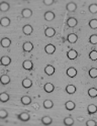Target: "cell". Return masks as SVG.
Instances as JSON below:
<instances>
[{
  "label": "cell",
  "instance_id": "cell-29",
  "mask_svg": "<svg viewBox=\"0 0 97 126\" xmlns=\"http://www.w3.org/2000/svg\"><path fill=\"white\" fill-rule=\"evenodd\" d=\"M9 100V95L7 93H1L0 94V101L1 102H7Z\"/></svg>",
  "mask_w": 97,
  "mask_h": 126
},
{
  "label": "cell",
  "instance_id": "cell-38",
  "mask_svg": "<svg viewBox=\"0 0 97 126\" xmlns=\"http://www.w3.org/2000/svg\"><path fill=\"white\" fill-rule=\"evenodd\" d=\"M54 2V0H44V4H46V5H52Z\"/></svg>",
  "mask_w": 97,
  "mask_h": 126
},
{
  "label": "cell",
  "instance_id": "cell-14",
  "mask_svg": "<svg viewBox=\"0 0 97 126\" xmlns=\"http://www.w3.org/2000/svg\"><path fill=\"white\" fill-rule=\"evenodd\" d=\"M44 89L47 93H52V92H54V90H55V87H54V85L52 83H47L44 86Z\"/></svg>",
  "mask_w": 97,
  "mask_h": 126
},
{
  "label": "cell",
  "instance_id": "cell-30",
  "mask_svg": "<svg viewBox=\"0 0 97 126\" xmlns=\"http://www.w3.org/2000/svg\"><path fill=\"white\" fill-rule=\"evenodd\" d=\"M89 76H90V78H92V79L97 78V69H96V68L90 69V71H89Z\"/></svg>",
  "mask_w": 97,
  "mask_h": 126
},
{
  "label": "cell",
  "instance_id": "cell-12",
  "mask_svg": "<svg viewBox=\"0 0 97 126\" xmlns=\"http://www.w3.org/2000/svg\"><path fill=\"white\" fill-rule=\"evenodd\" d=\"M45 19L47 21H52V20L55 19V13L52 11H47L45 13Z\"/></svg>",
  "mask_w": 97,
  "mask_h": 126
},
{
  "label": "cell",
  "instance_id": "cell-37",
  "mask_svg": "<svg viewBox=\"0 0 97 126\" xmlns=\"http://www.w3.org/2000/svg\"><path fill=\"white\" fill-rule=\"evenodd\" d=\"M86 125H87V126H96L97 123L94 120H88L87 122H86Z\"/></svg>",
  "mask_w": 97,
  "mask_h": 126
},
{
  "label": "cell",
  "instance_id": "cell-8",
  "mask_svg": "<svg viewBox=\"0 0 97 126\" xmlns=\"http://www.w3.org/2000/svg\"><path fill=\"white\" fill-rule=\"evenodd\" d=\"M66 73H67V76L68 77L74 78V77H76V75H77V70L75 69V68H69Z\"/></svg>",
  "mask_w": 97,
  "mask_h": 126
},
{
  "label": "cell",
  "instance_id": "cell-3",
  "mask_svg": "<svg viewBox=\"0 0 97 126\" xmlns=\"http://www.w3.org/2000/svg\"><path fill=\"white\" fill-rule=\"evenodd\" d=\"M67 57H68L69 60H75V59H77V57H78V52L75 49H70L67 52Z\"/></svg>",
  "mask_w": 97,
  "mask_h": 126
},
{
  "label": "cell",
  "instance_id": "cell-21",
  "mask_svg": "<svg viewBox=\"0 0 97 126\" xmlns=\"http://www.w3.org/2000/svg\"><path fill=\"white\" fill-rule=\"evenodd\" d=\"M1 64L3 66H9L11 64V59L9 57H2L1 58Z\"/></svg>",
  "mask_w": 97,
  "mask_h": 126
},
{
  "label": "cell",
  "instance_id": "cell-35",
  "mask_svg": "<svg viewBox=\"0 0 97 126\" xmlns=\"http://www.w3.org/2000/svg\"><path fill=\"white\" fill-rule=\"evenodd\" d=\"M89 43L92 45H97V34H92L89 37Z\"/></svg>",
  "mask_w": 97,
  "mask_h": 126
},
{
  "label": "cell",
  "instance_id": "cell-7",
  "mask_svg": "<svg viewBox=\"0 0 97 126\" xmlns=\"http://www.w3.org/2000/svg\"><path fill=\"white\" fill-rule=\"evenodd\" d=\"M22 67L24 70L30 71V70H32V68H34V64H32V62H30V61H24L22 63Z\"/></svg>",
  "mask_w": 97,
  "mask_h": 126
},
{
  "label": "cell",
  "instance_id": "cell-13",
  "mask_svg": "<svg viewBox=\"0 0 97 126\" xmlns=\"http://www.w3.org/2000/svg\"><path fill=\"white\" fill-rule=\"evenodd\" d=\"M45 73L49 76H52L54 73H55V68H54L52 65H48L46 68H45Z\"/></svg>",
  "mask_w": 97,
  "mask_h": 126
},
{
  "label": "cell",
  "instance_id": "cell-28",
  "mask_svg": "<svg viewBox=\"0 0 97 126\" xmlns=\"http://www.w3.org/2000/svg\"><path fill=\"white\" fill-rule=\"evenodd\" d=\"M0 23H1L2 26H8L10 24V19L8 17H2L1 20H0Z\"/></svg>",
  "mask_w": 97,
  "mask_h": 126
},
{
  "label": "cell",
  "instance_id": "cell-16",
  "mask_svg": "<svg viewBox=\"0 0 97 126\" xmlns=\"http://www.w3.org/2000/svg\"><path fill=\"white\" fill-rule=\"evenodd\" d=\"M22 86H23V88H25V89L30 88V87L32 86V81H31L30 79H28V78L24 79V80L22 81Z\"/></svg>",
  "mask_w": 97,
  "mask_h": 126
},
{
  "label": "cell",
  "instance_id": "cell-5",
  "mask_svg": "<svg viewBox=\"0 0 97 126\" xmlns=\"http://www.w3.org/2000/svg\"><path fill=\"white\" fill-rule=\"evenodd\" d=\"M32 26L31 25H29V24H26V25H24L23 27H22V32L25 34V35H29V34H31L32 33Z\"/></svg>",
  "mask_w": 97,
  "mask_h": 126
},
{
  "label": "cell",
  "instance_id": "cell-32",
  "mask_svg": "<svg viewBox=\"0 0 97 126\" xmlns=\"http://www.w3.org/2000/svg\"><path fill=\"white\" fill-rule=\"evenodd\" d=\"M64 124L65 125H73L74 124V119L72 117H66L64 119Z\"/></svg>",
  "mask_w": 97,
  "mask_h": 126
},
{
  "label": "cell",
  "instance_id": "cell-25",
  "mask_svg": "<svg viewBox=\"0 0 97 126\" xmlns=\"http://www.w3.org/2000/svg\"><path fill=\"white\" fill-rule=\"evenodd\" d=\"M66 92L68 93V94H74L75 92H76V87H75L74 85H68L67 87H66Z\"/></svg>",
  "mask_w": 97,
  "mask_h": 126
},
{
  "label": "cell",
  "instance_id": "cell-1",
  "mask_svg": "<svg viewBox=\"0 0 97 126\" xmlns=\"http://www.w3.org/2000/svg\"><path fill=\"white\" fill-rule=\"evenodd\" d=\"M45 51L47 52L48 55H53L54 52L56 51V47L54 46V45H52V44H49V45L46 46V47H45Z\"/></svg>",
  "mask_w": 97,
  "mask_h": 126
},
{
  "label": "cell",
  "instance_id": "cell-18",
  "mask_svg": "<svg viewBox=\"0 0 97 126\" xmlns=\"http://www.w3.org/2000/svg\"><path fill=\"white\" fill-rule=\"evenodd\" d=\"M65 107H66L67 110L71 111V110H74L75 107H76V105H75V103L73 101H67L66 104H65Z\"/></svg>",
  "mask_w": 97,
  "mask_h": 126
},
{
  "label": "cell",
  "instance_id": "cell-9",
  "mask_svg": "<svg viewBox=\"0 0 97 126\" xmlns=\"http://www.w3.org/2000/svg\"><path fill=\"white\" fill-rule=\"evenodd\" d=\"M67 39H68V41L70 44H75L78 40V36H77V34H75V33H70L67 36Z\"/></svg>",
  "mask_w": 97,
  "mask_h": 126
},
{
  "label": "cell",
  "instance_id": "cell-2",
  "mask_svg": "<svg viewBox=\"0 0 97 126\" xmlns=\"http://www.w3.org/2000/svg\"><path fill=\"white\" fill-rule=\"evenodd\" d=\"M55 34H56V30L54 29L53 27H48V28H46V30H45V35H46L47 37H53Z\"/></svg>",
  "mask_w": 97,
  "mask_h": 126
},
{
  "label": "cell",
  "instance_id": "cell-27",
  "mask_svg": "<svg viewBox=\"0 0 97 126\" xmlns=\"http://www.w3.org/2000/svg\"><path fill=\"white\" fill-rule=\"evenodd\" d=\"M53 106H54V103L52 100H45L44 101V107L46 109H51V108H53Z\"/></svg>",
  "mask_w": 97,
  "mask_h": 126
},
{
  "label": "cell",
  "instance_id": "cell-17",
  "mask_svg": "<svg viewBox=\"0 0 97 126\" xmlns=\"http://www.w3.org/2000/svg\"><path fill=\"white\" fill-rule=\"evenodd\" d=\"M0 82H1L2 85H7V84L10 83V78L8 75H2L1 78H0Z\"/></svg>",
  "mask_w": 97,
  "mask_h": 126
},
{
  "label": "cell",
  "instance_id": "cell-11",
  "mask_svg": "<svg viewBox=\"0 0 97 126\" xmlns=\"http://www.w3.org/2000/svg\"><path fill=\"white\" fill-rule=\"evenodd\" d=\"M21 15H22V17H24V18H28L32 15V11L29 8H24L22 11H21Z\"/></svg>",
  "mask_w": 97,
  "mask_h": 126
},
{
  "label": "cell",
  "instance_id": "cell-19",
  "mask_svg": "<svg viewBox=\"0 0 97 126\" xmlns=\"http://www.w3.org/2000/svg\"><path fill=\"white\" fill-rule=\"evenodd\" d=\"M87 111H88L89 114H94V113L97 112V106L94 105V104H90V105H88V107H87Z\"/></svg>",
  "mask_w": 97,
  "mask_h": 126
},
{
  "label": "cell",
  "instance_id": "cell-4",
  "mask_svg": "<svg viewBox=\"0 0 97 126\" xmlns=\"http://www.w3.org/2000/svg\"><path fill=\"white\" fill-rule=\"evenodd\" d=\"M22 48H23V50H24V51L29 52V51H31V50H32V48H34V45H32V44L30 43V41H26V43H24V44H23Z\"/></svg>",
  "mask_w": 97,
  "mask_h": 126
},
{
  "label": "cell",
  "instance_id": "cell-23",
  "mask_svg": "<svg viewBox=\"0 0 97 126\" xmlns=\"http://www.w3.org/2000/svg\"><path fill=\"white\" fill-rule=\"evenodd\" d=\"M9 8H10V5H9L8 3H6V2H2L1 4H0V10H1V11H3V12L8 11Z\"/></svg>",
  "mask_w": 97,
  "mask_h": 126
},
{
  "label": "cell",
  "instance_id": "cell-26",
  "mask_svg": "<svg viewBox=\"0 0 97 126\" xmlns=\"http://www.w3.org/2000/svg\"><path fill=\"white\" fill-rule=\"evenodd\" d=\"M88 95H89L91 98L97 97V89H96V88H90V89L88 90Z\"/></svg>",
  "mask_w": 97,
  "mask_h": 126
},
{
  "label": "cell",
  "instance_id": "cell-34",
  "mask_svg": "<svg viewBox=\"0 0 97 126\" xmlns=\"http://www.w3.org/2000/svg\"><path fill=\"white\" fill-rule=\"evenodd\" d=\"M89 12H91L92 14L97 13V4H91L89 6Z\"/></svg>",
  "mask_w": 97,
  "mask_h": 126
},
{
  "label": "cell",
  "instance_id": "cell-31",
  "mask_svg": "<svg viewBox=\"0 0 97 126\" xmlns=\"http://www.w3.org/2000/svg\"><path fill=\"white\" fill-rule=\"evenodd\" d=\"M89 58L91 61H97V50H95V49L91 50L89 54Z\"/></svg>",
  "mask_w": 97,
  "mask_h": 126
},
{
  "label": "cell",
  "instance_id": "cell-6",
  "mask_svg": "<svg viewBox=\"0 0 97 126\" xmlns=\"http://www.w3.org/2000/svg\"><path fill=\"white\" fill-rule=\"evenodd\" d=\"M18 118H19V120H21V121L26 122V121L29 120L30 116H29V114H28V113H26V112H22V113H20V114L18 115Z\"/></svg>",
  "mask_w": 97,
  "mask_h": 126
},
{
  "label": "cell",
  "instance_id": "cell-24",
  "mask_svg": "<svg viewBox=\"0 0 97 126\" xmlns=\"http://www.w3.org/2000/svg\"><path fill=\"white\" fill-rule=\"evenodd\" d=\"M52 122H53V120L49 116H44L41 118V123L45 124V125H50V124H52Z\"/></svg>",
  "mask_w": 97,
  "mask_h": 126
},
{
  "label": "cell",
  "instance_id": "cell-22",
  "mask_svg": "<svg viewBox=\"0 0 97 126\" xmlns=\"http://www.w3.org/2000/svg\"><path fill=\"white\" fill-rule=\"evenodd\" d=\"M20 101L23 105H29L31 103V98L29 96H22L20 99Z\"/></svg>",
  "mask_w": 97,
  "mask_h": 126
},
{
  "label": "cell",
  "instance_id": "cell-15",
  "mask_svg": "<svg viewBox=\"0 0 97 126\" xmlns=\"http://www.w3.org/2000/svg\"><path fill=\"white\" fill-rule=\"evenodd\" d=\"M10 45H11V40H10L8 37H4L1 39V46L3 47H9Z\"/></svg>",
  "mask_w": 97,
  "mask_h": 126
},
{
  "label": "cell",
  "instance_id": "cell-10",
  "mask_svg": "<svg viewBox=\"0 0 97 126\" xmlns=\"http://www.w3.org/2000/svg\"><path fill=\"white\" fill-rule=\"evenodd\" d=\"M78 21H77V19L76 18H74V17H70L68 20H67V24L69 27H75L77 25Z\"/></svg>",
  "mask_w": 97,
  "mask_h": 126
},
{
  "label": "cell",
  "instance_id": "cell-20",
  "mask_svg": "<svg viewBox=\"0 0 97 126\" xmlns=\"http://www.w3.org/2000/svg\"><path fill=\"white\" fill-rule=\"evenodd\" d=\"M66 8H67L68 11H70V12H74V11H76L77 5L75 4V3H73V2H71V3H68V4H67Z\"/></svg>",
  "mask_w": 97,
  "mask_h": 126
},
{
  "label": "cell",
  "instance_id": "cell-33",
  "mask_svg": "<svg viewBox=\"0 0 97 126\" xmlns=\"http://www.w3.org/2000/svg\"><path fill=\"white\" fill-rule=\"evenodd\" d=\"M89 26L92 29H96L97 28V19H91L89 21Z\"/></svg>",
  "mask_w": 97,
  "mask_h": 126
},
{
  "label": "cell",
  "instance_id": "cell-36",
  "mask_svg": "<svg viewBox=\"0 0 97 126\" xmlns=\"http://www.w3.org/2000/svg\"><path fill=\"white\" fill-rule=\"evenodd\" d=\"M8 116V113L4 110V109H2V110H0V118H2V119H4V118H6Z\"/></svg>",
  "mask_w": 97,
  "mask_h": 126
}]
</instances>
